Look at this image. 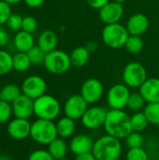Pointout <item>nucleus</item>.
Returning a JSON list of instances; mask_svg holds the SVG:
<instances>
[{
    "instance_id": "1",
    "label": "nucleus",
    "mask_w": 159,
    "mask_h": 160,
    "mask_svg": "<svg viewBox=\"0 0 159 160\" xmlns=\"http://www.w3.org/2000/svg\"><path fill=\"white\" fill-rule=\"evenodd\" d=\"M103 128L106 134L119 140H125L132 132L130 115H128L124 110L111 109L107 112Z\"/></svg>"
},
{
    "instance_id": "2",
    "label": "nucleus",
    "mask_w": 159,
    "mask_h": 160,
    "mask_svg": "<svg viewBox=\"0 0 159 160\" xmlns=\"http://www.w3.org/2000/svg\"><path fill=\"white\" fill-rule=\"evenodd\" d=\"M123 152L121 140L105 134L97 138L93 146L92 153L97 160H118Z\"/></svg>"
},
{
    "instance_id": "3",
    "label": "nucleus",
    "mask_w": 159,
    "mask_h": 160,
    "mask_svg": "<svg viewBox=\"0 0 159 160\" xmlns=\"http://www.w3.org/2000/svg\"><path fill=\"white\" fill-rule=\"evenodd\" d=\"M61 104L56 98L45 94L34 100V114L37 118L54 121L61 113Z\"/></svg>"
},
{
    "instance_id": "4",
    "label": "nucleus",
    "mask_w": 159,
    "mask_h": 160,
    "mask_svg": "<svg viewBox=\"0 0 159 160\" xmlns=\"http://www.w3.org/2000/svg\"><path fill=\"white\" fill-rule=\"evenodd\" d=\"M58 137L56 125L53 121L37 118L31 124L30 138L41 145H49Z\"/></svg>"
},
{
    "instance_id": "5",
    "label": "nucleus",
    "mask_w": 159,
    "mask_h": 160,
    "mask_svg": "<svg viewBox=\"0 0 159 160\" xmlns=\"http://www.w3.org/2000/svg\"><path fill=\"white\" fill-rule=\"evenodd\" d=\"M129 33L126 25L118 23L107 24L103 27L101 32V38L103 43L111 49H120L125 47Z\"/></svg>"
},
{
    "instance_id": "6",
    "label": "nucleus",
    "mask_w": 159,
    "mask_h": 160,
    "mask_svg": "<svg viewBox=\"0 0 159 160\" xmlns=\"http://www.w3.org/2000/svg\"><path fill=\"white\" fill-rule=\"evenodd\" d=\"M43 66L48 72L53 75L65 74L72 67L69 54L65 51L57 49L46 53Z\"/></svg>"
},
{
    "instance_id": "7",
    "label": "nucleus",
    "mask_w": 159,
    "mask_h": 160,
    "mask_svg": "<svg viewBox=\"0 0 159 160\" xmlns=\"http://www.w3.org/2000/svg\"><path fill=\"white\" fill-rule=\"evenodd\" d=\"M123 82L129 88H140L148 79L145 67L139 62H130L126 65L122 74Z\"/></svg>"
},
{
    "instance_id": "8",
    "label": "nucleus",
    "mask_w": 159,
    "mask_h": 160,
    "mask_svg": "<svg viewBox=\"0 0 159 160\" xmlns=\"http://www.w3.org/2000/svg\"><path fill=\"white\" fill-rule=\"evenodd\" d=\"M130 94V88L125 83L113 84L107 93L108 106L113 110H124L127 108Z\"/></svg>"
},
{
    "instance_id": "9",
    "label": "nucleus",
    "mask_w": 159,
    "mask_h": 160,
    "mask_svg": "<svg viewBox=\"0 0 159 160\" xmlns=\"http://www.w3.org/2000/svg\"><path fill=\"white\" fill-rule=\"evenodd\" d=\"M80 94L89 105H95L104 96V85L98 79L89 78L82 82Z\"/></svg>"
},
{
    "instance_id": "10",
    "label": "nucleus",
    "mask_w": 159,
    "mask_h": 160,
    "mask_svg": "<svg viewBox=\"0 0 159 160\" xmlns=\"http://www.w3.org/2000/svg\"><path fill=\"white\" fill-rule=\"evenodd\" d=\"M88 108L89 104L81 96V94H74L68 97L66 100L63 107V112L65 116L78 121L82 119Z\"/></svg>"
},
{
    "instance_id": "11",
    "label": "nucleus",
    "mask_w": 159,
    "mask_h": 160,
    "mask_svg": "<svg viewBox=\"0 0 159 160\" xmlns=\"http://www.w3.org/2000/svg\"><path fill=\"white\" fill-rule=\"evenodd\" d=\"M107 112L108 111L104 107L93 105L87 109V111L82 117V125L89 130L100 128L101 127H104Z\"/></svg>"
},
{
    "instance_id": "12",
    "label": "nucleus",
    "mask_w": 159,
    "mask_h": 160,
    "mask_svg": "<svg viewBox=\"0 0 159 160\" xmlns=\"http://www.w3.org/2000/svg\"><path fill=\"white\" fill-rule=\"evenodd\" d=\"M21 89L23 95L35 100L46 94L47 82L38 75H31L23 80Z\"/></svg>"
},
{
    "instance_id": "13",
    "label": "nucleus",
    "mask_w": 159,
    "mask_h": 160,
    "mask_svg": "<svg viewBox=\"0 0 159 160\" xmlns=\"http://www.w3.org/2000/svg\"><path fill=\"white\" fill-rule=\"evenodd\" d=\"M98 16L100 21L105 25L118 23L124 16L123 4L115 2L113 0L110 1L98 10Z\"/></svg>"
},
{
    "instance_id": "14",
    "label": "nucleus",
    "mask_w": 159,
    "mask_h": 160,
    "mask_svg": "<svg viewBox=\"0 0 159 160\" xmlns=\"http://www.w3.org/2000/svg\"><path fill=\"white\" fill-rule=\"evenodd\" d=\"M31 124L28 119H22L14 117L7 126V132L8 136L15 141H23L30 137Z\"/></svg>"
},
{
    "instance_id": "15",
    "label": "nucleus",
    "mask_w": 159,
    "mask_h": 160,
    "mask_svg": "<svg viewBox=\"0 0 159 160\" xmlns=\"http://www.w3.org/2000/svg\"><path fill=\"white\" fill-rule=\"evenodd\" d=\"M13 116L16 118L29 119L34 115V99L22 94L12 104Z\"/></svg>"
},
{
    "instance_id": "16",
    "label": "nucleus",
    "mask_w": 159,
    "mask_h": 160,
    "mask_svg": "<svg viewBox=\"0 0 159 160\" xmlns=\"http://www.w3.org/2000/svg\"><path fill=\"white\" fill-rule=\"evenodd\" d=\"M94 142L95 141H93L92 137L87 134H76L69 141V151L75 156L92 152Z\"/></svg>"
},
{
    "instance_id": "17",
    "label": "nucleus",
    "mask_w": 159,
    "mask_h": 160,
    "mask_svg": "<svg viewBox=\"0 0 159 160\" xmlns=\"http://www.w3.org/2000/svg\"><path fill=\"white\" fill-rule=\"evenodd\" d=\"M149 23L150 22H149L148 17L142 12H138V13L132 14L128 18L126 23V27L129 35L142 36L148 30Z\"/></svg>"
},
{
    "instance_id": "18",
    "label": "nucleus",
    "mask_w": 159,
    "mask_h": 160,
    "mask_svg": "<svg viewBox=\"0 0 159 160\" xmlns=\"http://www.w3.org/2000/svg\"><path fill=\"white\" fill-rule=\"evenodd\" d=\"M147 103L159 102V78H148L139 88Z\"/></svg>"
},
{
    "instance_id": "19",
    "label": "nucleus",
    "mask_w": 159,
    "mask_h": 160,
    "mask_svg": "<svg viewBox=\"0 0 159 160\" xmlns=\"http://www.w3.org/2000/svg\"><path fill=\"white\" fill-rule=\"evenodd\" d=\"M58 45V37L52 30H44L37 38V46L46 53L56 50Z\"/></svg>"
},
{
    "instance_id": "20",
    "label": "nucleus",
    "mask_w": 159,
    "mask_h": 160,
    "mask_svg": "<svg viewBox=\"0 0 159 160\" xmlns=\"http://www.w3.org/2000/svg\"><path fill=\"white\" fill-rule=\"evenodd\" d=\"M55 125H56L58 137L65 139V140L68 138H72L77 128L76 121L67 116H64L58 119Z\"/></svg>"
},
{
    "instance_id": "21",
    "label": "nucleus",
    "mask_w": 159,
    "mask_h": 160,
    "mask_svg": "<svg viewBox=\"0 0 159 160\" xmlns=\"http://www.w3.org/2000/svg\"><path fill=\"white\" fill-rule=\"evenodd\" d=\"M13 45L18 52H27L35 46V38L33 34L21 30L16 33L13 38Z\"/></svg>"
},
{
    "instance_id": "22",
    "label": "nucleus",
    "mask_w": 159,
    "mask_h": 160,
    "mask_svg": "<svg viewBox=\"0 0 159 160\" xmlns=\"http://www.w3.org/2000/svg\"><path fill=\"white\" fill-rule=\"evenodd\" d=\"M47 150L52 155L54 160H60L66 158L68 154L69 146L65 139L57 137L49 145H47Z\"/></svg>"
},
{
    "instance_id": "23",
    "label": "nucleus",
    "mask_w": 159,
    "mask_h": 160,
    "mask_svg": "<svg viewBox=\"0 0 159 160\" xmlns=\"http://www.w3.org/2000/svg\"><path fill=\"white\" fill-rule=\"evenodd\" d=\"M69 56L72 67L80 68L84 67L88 63L91 52L86 49L85 46H79L70 52Z\"/></svg>"
},
{
    "instance_id": "24",
    "label": "nucleus",
    "mask_w": 159,
    "mask_h": 160,
    "mask_svg": "<svg viewBox=\"0 0 159 160\" xmlns=\"http://www.w3.org/2000/svg\"><path fill=\"white\" fill-rule=\"evenodd\" d=\"M22 89L16 84H7L0 90V99L3 101H6L7 103L12 104L21 95H22Z\"/></svg>"
},
{
    "instance_id": "25",
    "label": "nucleus",
    "mask_w": 159,
    "mask_h": 160,
    "mask_svg": "<svg viewBox=\"0 0 159 160\" xmlns=\"http://www.w3.org/2000/svg\"><path fill=\"white\" fill-rule=\"evenodd\" d=\"M130 124H131L132 131L141 132V133L147 128L148 125H150L143 111L136 112L132 115H130Z\"/></svg>"
},
{
    "instance_id": "26",
    "label": "nucleus",
    "mask_w": 159,
    "mask_h": 160,
    "mask_svg": "<svg viewBox=\"0 0 159 160\" xmlns=\"http://www.w3.org/2000/svg\"><path fill=\"white\" fill-rule=\"evenodd\" d=\"M13 69L18 72H24L29 69L32 63L26 52H18L13 55Z\"/></svg>"
},
{
    "instance_id": "27",
    "label": "nucleus",
    "mask_w": 159,
    "mask_h": 160,
    "mask_svg": "<svg viewBox=\"0 0 159 160\" xmlns=\"http://www.w3.org/2000/svg\"><path fill=\"white\" fill-rule=\"evenodd\" d=\"M126 50L131 54H138L140 53L144 48V41L142 36H134L129 35L125 44Z\"/></svg>"
},
{
    "instance_id": "28",
    "label": "nucleus",
    "mask_w": 159,
    "mask_h": 160,
    "mask_svg": "<svg viewBox=\"0 0 159 160\" xmlns=\"http://www.w3.org/2000/svg\"><path fill=\"white\" fill-rule=\"evenodd\" d=\"M147 102L145 101L142 95L140 92H134V93H131L129 96L127 108L136 112H141L142 110H143Z\"/></svg>"
},
{
    "instance_id": "29",
    "label": "nucleus",
    "mask_w": 159,
    "mask_h": 160,
    "mask_svg": "<svg viewBox=\"0 0 159 160\" xmlns=\"http://www.w3.org/2000/svg\"><path fill=\"white\" fill-rule=\"evenodd\" d=\"M142 111L150 125L159 126V102L147 103Z\"/></svg>"
},
{
    "instance_id": "30",
    "label": "nucleus",
    "mask_w": 159,
    "mask_h": 160,
    "mask_svg": "<svg viewBox=\"0 0 159 160\" xmlns=\"http://www.w3.org/2000/svg\"><path fill=\"white\" fill-rule=\"evenodd\" d=\"M13 55L5 50H0V76L7 75L13 69Z\"/></svg>"
},
{
    "instance_id": "31",
    "label": "nucleus",
    "mask_w": 159,
    "mask_h": 160,
    "mask_svg": "<svg viewBox=\"0 0 159 160\" xmlns=\"http://www.w3.org/2000/svg\"><path fill=\"white\" fill-rule=\"evenodd\" d=\"M126 144L128 149L131 148H139V147H143L145 143V139L143 135L141 132H136L132 131L126 139Z\"/></svg>"
},
{
    "instance_id": "32",
    "label": "nucleus",
    "mask_w": 159,
    "mask_h": 160,
    "mask_svg": "<svg viewBox=\"0 0 159 160\" xmlns=\"http://www.w3.org/2000/svg\"><path fill=\"white\" fill-rule=\"evenodd\" d=\"M26 53H27L32 65H43L44 64L46 52H44L37 45H35Z\"/></svg>"
},
{
    "instance_id": "33",
    "label": "nucleus",
    "mask_w": 159,
    "mask_h": 160,
    "mask_svg": "<svg viewBox=\"0 0 159 160\" xmlns=\"http://www.w3.org/2000/svg\"><path fill=\"white\" fill-rule=\"evenodd\" d=\"M127 160H149L147 151L143 147L128 149L126 155Z\"/></svg>"
},
{
    "instance_id": "34",
    "label": "nucleus",
    "mask_w": 159,
    "mask_h": 160,
    "mask_svg": "<svg viewBox=\"0 0 159 160\" xmlns=\"http://www.w3.org/2000/svg\"><path fill=\"white\" fill-rule=\"evenodd\" d=\"M22 19L23 17H22L20 14L18 13H12L8 20L7 21V27L13 32H19L22 30Z\"/></svg>"
},
{
    "instance_id": "35",
    "label": "nucleus",
    "mask_w": 159,
    "mask_h": 160,
    "mask_svg": "<svg viewBox=\"0 0 159 160\" xmlns=\"http://www.w3.org/2000/svg\"><path fill=\"white\" fill-rule=\"evenodd\" d=\"M12 115L13 112L11 104L0 99V125L9 122Z\"/></svg>"
},
{
    "instance_id": "36",
    "label": "nucleus",
    "mask_w": 159,
    "mask_h": 160,
    "mask_svg": "<svg viewBox=\"0 0 159 160\" xmlns=\"http://www.w3.org/2000/svg\"><path fill=\"white\" fill-rule=\"evenodd\" d=\"M37 28V21L36 18L32 16H25L22 19V30L33 34Z\"/></svg>"
},
{
    "instance_id": "37",
    "label": "nucleus",
    "mask_w": 159,
    "mask_h": 160,
    "mask_svg": "<svg viewBox=\"0 0 159 160\" xmlns=\"http://www.w3.org/2000/svg\"><path fill=\"white\" fill-rule=\"evenodd\" d=\"M27 160H54L46 149H37L30 153Z\"/></svg>"
},
{
    "instance_id": "38",
    "label": "nucleus",
    "mask_w": 159,
    "mask_h": 160,
    "mask_svg": "<svg viewBox=\"0 0 159 160\" xmlns=\"http://www.w3.org/2000/svg\"><path fill=\"white\" fill-rule=\"evenodd\" d=\"M11 14L12 12L10 5L4 2L3 0H0V26L7 23V21Z\"/></svg>"
},
{
    "instance_id": "39",
    "label": "nucleus",
    "mask_w": 159,
    "mask_h": 160,
    "mask_svg": "<svg viewBox=\"0 0 159 160\" xmlns=\"http://www.w3.org/2000/svg\"><path fill=\"white\" fill-rule=\"evenodd\" d=\"M111 0H85L87 5L91 7L94 9L99 10L101 8H103L106 4H108Z\"/></svg>"
},
{
    "instance_id": "40",
    "label": "nucleus",
    "mask_w": 159,
    "mask_h": 160,
    "mask_svg": "<svg viewBox=\"0 0 159 160\" xmlns=\"http://www.w3.org/2000/svg\"><path fill=\"white\" fill-rule=\"evenodd\" d=\"M9 42V35L8 33L0 26V48H3L7 46Z\"/></svg>"
},
{
    "instance_id": "41",
    "label": "nucleus",
    "mask_w": 159,
    "mask_h": 160,
    "mask_svg": "<svg viewBox=\"0 0 159 160\" xmlns=\"http://www.w3.org/2000/svg\"><path fill=\"white\" fill-rule=\"evenodd\" d=\"M23 2L29 8H39L40 6H42L43 3L45 2V0H23Z\"/></svg>"
},
{
    "instance_id": "42",
    "label": "nucleus",
    "mask_w": 159,
    "mask_h": 160,
    "mask_svg": "<svg viewBox=\"0 0 159 160\" xmlns=\"http://www.w3.org/2000/svg\"><path fill=\"white\" fill-rule=\"evenodd\" d=\"M74 160H97V158L92 152H89V153H84L75 156Z\"/></svg>"
},
{
    "instance_id": "43",
    "label": "nucleus",
    "mask_w": 159,
    "mask_h": 160,
    "mask_svg": "<svg viewBox=\"0 0 159 160\" xmlns=\"http://www.w3.org/2000/svg\"><path fill=\"white\" fill-rule=\"evenodd\" d=\"M85 47H86V49H87L91 53H93L94 52L97 51V44L96 41L91 40V41H88V42L86 43Z\"/></svg>"
},
{
    "instance_id": "44",
    "label": "nucleus",
    "mask_w": 159,
    "mask_h": 160,
    "mask_svg": "<svg viewBox=\"0 0 159 160\" xmlns=\"http://www.w3.org/2000/svg\"><path fill=\"white\" fill-rule=\"evenodd\" d=\"M4 2H6V3H7L8 5H16V4H19L20 2H22V1H23V0H3Z\"/></svg>"
},
{
    "instance_id": "45",
    "label": "nucleus",
    "mask_w": 159,
    "mask_h": 160,
    "mask_svg": "<svg viewBox=\"0 0 159 160\" xmlns=\"http://www.w3.org/2000/svg\"><path fill=\"white\" fill-rule=\"evenodd\" d=\"M0 160H13L11 158L7 157V156H5V155H1L0 156Z\"/></svg>"
},
{
    "instance_id": "46",
    "label": "nucleus",
    "mask_w": 159,
    "mask_h": 160,
    "mask_svg": "<svg viewBox=\"0 0 159 160\" xmlns=\"http://www.w3.org/2000/svg\"><path fill=\"white\" fill-rule=\"evenodd\" d=\"M113 1H115V2H118V3H121V4H123L124 2H126L127 0H113Z\"/></svg>"
},
{
    "instance_id": "47",
    "label": "nucleus",
    "mask_w": 159,
    "mask_h": 160,
    "mask_svg": "<svg viewBox=\"0 0 159 160\" xmlns=\"http://www.w3.org/2000/svg\"><path fill=\"white\" fill-rule=\"evenodd\" d=\"M60 160H69V159H67V158H64V159H60Z\"/></svg>"
}]
</instances>
